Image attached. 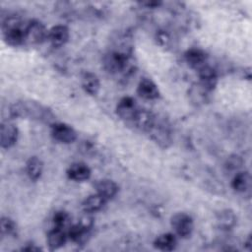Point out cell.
Listing matches in <instances>:
<instances>
[{"mask_svg": "<svg viewBox=\"0 0 252 252\" xmlns=\"http://www.w3.org/2000/svg\"><path fill=\"white\" fill-rule=\"evenodd\" d=\"M0 227H1V235L8 236V235L15 233V231L17 229V224L12 219H10L8 217H2L1 222H0Z\"/></svg>", "mask_w": 252, "mask_h": 252, "instance_id": "25", "label": "cell"}, {"mask_svg": "<svg viewBox=\"0 0 252 252\" xmlns=\"http://www.w3.org/2000/svg\"><path fill=\"white\" fill-rule=\"evenodd\" d=\"M137 93L145 99H156L159 95L158 86L148 78H144L140 81L137 87Z\"/></svg>", "mask_w": 252, "mask_h": 252, "instance_id": "11", "label": "cell"}, {"mask_svg": "<svg viewBox=\"0 0 252 252\" xmlns=\"http://www.w3.org/2000/svg\"><path fill=\"white\" fill-rule=\"evenodd\" d=\"M47 36L48 31L41 22L37 20H32L29 23H27L26 42L32 44H38L41 43L44 39H46Z\"/></svg>", "mask_w": 252, "mask_h": 252, "instance_id": "3", "label": "cell"}, {"mask_svg": "<svg viewBox=\"0 0 252 252\" xmlns=\"http://www.w3.org/2000/svg\"><path fill=\"white\" fill-rule=\"evenodd\" d=\"M81 83L84 91L91 95L97 94L100 89V83L97 76L91 72H87L82 76Z\"/></svg>", "mask_w": 252, "mask_h": 252, "instance_id": "16", "label": "cell"}, {"mask_svg": "<svg viewBox=\"0 0 252 252\" xmlns=\"http://www.w3.org/2000/svg\"><path fill=\"white\" fill-rule=\"evenodd\" d=\"M238 159H239V158L238 157H234V158H229L227 161H228V167H232V168H236L237 166L236 165H238V166H240V162H238Z\"/></svg>", "mask_w": 252, "mask_h": 252, "instance_id": "26", "label": "cell"}, {"mask_svg": "<svg viewBox=\"0 0 252 252\" xmlns=\"http://www.w3.org/2000/svg\"><path fill=\"white\" fill-rule=\"evenodd\" d=\"M103 64L109 73L122 72L128 65V54L117 50L110 51L105 55Z\"/></svg>", "mask_w": 252, "mask_h": 252, "instance_id": "4", "label": "cell"}, {"mask_svg": "<svg viewBox=\"0 0 252 252\" xmlns=\"http://www.w3.org/2000/svg\"><path fill=\"white\" fill-rule=\"evenodd\" d=\"M27 174L32 180H37L40 178L43 171V163L37 157H31L26 164Z\"/></svg>", "mask_w": 252, "mask_h": 252, "instance_id": "20", "label": "cell"}, {"mask_svg": "<svg viewBox=\"0 0 252 252\" xmlns=\"http://www.w3.org/2000/svg\"><path fill=\"white\" fill-rule=\"evenodd\" d=\"M89 229L85 228L78 222L74 225H71L67 230V235L70 240L76 243H84L87 240V235L89 234Z\"/></svg>", "mask_w": 252, "mask_h": 252, "instance_id": "22", "label": "cell"}, {"mask_svg": "<svg viewBox=\"0 0 252 252\" xmlns=\"http://www.w3.org/2000/svg\"><path fill=\"white\" fill-rule=\"evenodd\" d=\"M170 224L175 234L182 238L190 236L194 228L193 219L186 213H177L172 216Z\"/></svg>", "mask_w": 252, "mask_h": 252, "instance_id": "2", "label": "cell"}, {"mask_svg": "<svg viewBox=\"0 0 252 252\" xmlns=\"http://www.w3.org/2000/svg\"><path fill=\"white\" fill-rule=\"evenodd\" d=\"M217 221L220 228L230 229L236 222V217L231 210L225 209L220 211L217 216Z\"/></svg>", "mask_w": 252, "mask_h": 252, "instance_id": "21", "label": "cell"}, {"mask_svg": "<svg viewBox=\"0 0 252 252\" xmlns=\"http://www.w3.org/2000/svg\"><path fill=\"white\" fill-rule=\"evenodd\" d=\"M206 59V53L199 48H191L185 52V60L192 68H201L205 65Z\"/></svg>", "mask_w": 252, "mask_h": 252, "instance_id": "17", "label": "cell"}, {"mask_svg": "<svg viewBox=\"0 0 252 252\" xmlns=\"http://www.w3.org/2000/svg\"><path fill=\"white\" fill-rule=\"evenodd\" d=\"M91 173L90 167L84 162H75L67 169V176L76 182L88 180L91 177Z\"/></svg>", "mask_w": 252, "mask_h": 252, "instance_id": "10", "label": "cell"}, {"mask_svg": "<svg viewBox=\"0 0 252 252\" xmlns=\"http://www.w3.org/2000/svg\"><path fill=\"white\" fill-rule=\"evenodd\" d=\"M24 251H39L40 248L39 247H36L34 245H31V244H28V246L24 247L23 248Z\"/></svg>", "mask_w": 252, "mask_h": 252, "instance_id": "27", "label": "cell"}, {"mask_svg": "<svg viewBox=\"0 0 252 252\" xmlns=\"http://www.w3.org/2000/svg\"><path fill=\"white\" fill-rule=\"evenodd\" d=\"M52 222L54 227L61 228L67 231L68 228L71 226V218L68 213L64 211H58L53 215Z\"/></svg>", "mask_w": 252, "mask_h": 252, "instance_id": "24", "label": "cell"}, {"mask_svg": "<svg viewBox=\"0 0 252 252\" xmlns=\"http://www.w3.org/2000/svg\"><path fill=\"white\" fill-rule=\"evenodd\" d=\"M18 128L9 122H4L1 124V147L3 149H9L14 146L18 140Z\"/></svg>", "mask_w": 252, "mask_h": 252, "instance_id": "7", "label": "cell"}, {"mask_svg": "<svg viewBox=\"0 0 252 252\" xmlns=\"http://www.w3.org/2000/svg\"><path fill=\"white\" fill-rule=\"evenodd\" d=\"M105 202H106V200L103 197H101L99 194L95 193V194L88 196L84 200L82 206H83V209L85 212L92 214V213H95V212L99 211L100 209H102Z\"/></svg>", "mask_w": 252, "mask_h": 252, "instance_id": "19", "label": "cell"}, {"mask_svg": "<svg viewBox=\"0 0 252 252\" xmlns=\"http://www.w3.org/2000/svg\"><path fill=\"white\" fill-rule=\"evenodd\" d=\"M150 133L152 134L153 139L158 143L160 146L166 147L168 143H170V135L167 129L161 125H155L150 130Z\"/></svg>", "mask_w": 252, "mask_h": 252, "instance_id": "23", "label": "cell"}, {"mask_svg": "<svg viewBox=\"0 0 252 252\" xmlns=\"http://www.w3.org/2000/svg\"><path fill=\"white\" fill-rule=\"evenodd\" d=\"M176 245L177 238L173 233H162L154 241V246L161 251H172L175 249Z\"/></svg>", "mask_w": 252, "mask_h": 252, "instance_id": "15", "label": "cell"}, {"mask_svg": "<svg viewBox=\"0 0 252 252\" xmlns=\"http://www.w3.org/2000/svg\"><path fill=\"white\" fill-rule=\"evenodd\" d=\"M251 243H252V240H251V236L248 237L247 241H246V246L248 248V250H251Z\"/></svg>", "mask_w": 252, "mask_h": 252, "instance_id": "28", "label": "cell"}, {"mask_svg": "<svg viewBox=\"0 0 252 252\" xmlns=\"http://www.w3.org/2000/svg\"><path fill=\"white\" fill-rule=\"evenodd\" d=\"M68 239L67 231L61 228L53 227L47 234V244L50 249H58L62 247Z\"/></svg>", "mask_w": 252, "mask_h": 252, "instance_id": "14", "label": "cell"}, {"mask_svg": "<svg viewBox=\"0 0 252 252\" xmlns=\"http://www.w3.org/2000/svg\"><path fill=\"white\" fill-rule=\"evenodd\" d=\"M96 193L103 197L106 201L114 198L118 192L117 184L110 179H101L95 185Z\"/></svg>", "mask_w": 252, "mask_h": 252, "instance_id": "13", "label": "cell"}, {"mask_svg": "<svg viewBox=\"0 0 252 252\" xmlns=\"http://www.w3.org/2000/svg\"><path fill=\"white\" fill-rule=\"evenodd\" d=\"M69 30L66 26L57 25L48 31L47 39L54 47L63 46L69 39Z\"/></svg>", "mask_w": 252, "mask_h": 252, "instance_id": "9", "label": "cell"}, {"mask_svg": "<svg viewBox=\"0 0 252 252\" xmlns=\"http://www.w3.org/2000/svg\"><path fill=\"white\" fill-rule=\"evenodd\" d=\"M50 133L54 140L62 144L73 143L77 138V133L74 128L65 123L52 124Z\"/></svg>", "mask_w": 252, "mask_h": 252, "instance_id": "5", "label": "cell"}, {"mask_svg": "<svg viewBox=\"0 0 252 252\" xmlns=\"http://www.w3.org/2000/svg\"><path fill=\"white\" fill-rule=\"evenodd\" d=\"M232 188L238 193H246L251 188V177L247 171H241L234 175L231 181Z\"/></svg>", "mask_w": 252, "mask_h": 252, "instance_id": "18", "label": "cell"}, {"mask_svg": "<svg viewBox=\"0 0 252 252\" xmlns=\"http://www.w3.org/2000/svg\"><path fill=\"white\" fill-rule=\"evenodd\" d=\"M132 122L138 129L150 132L156 123V117L151 111L147 109H138Z\"/></svg>", "mask_w": 252, "mask_h": 252, "instance_id": "8", "label": "cell"}, {"mask_svg": "<svg viewBox=\"0 0 252 252\" xmlns=\"http://www.w3.org/2000/svg\"><path fill=\"white\" fill-rule=\"evenodd\" d=\"M138 109L139 108L133 97L124 96L117 103L116 113L121 119L132 121Z\"/></svg>", "mask_w": 252, "mask_h": 252, "instance_id": "6", "label": "cell"}, {"mask_svg": "<svg viewBox=\"0 0 252 252\" xmlns=\"http://www.w3.org/2000/svg\"><path fill=\"white\" fill-rule=\"evenodd\" d=\"M26 26L19 18H7L2 24L3 38L11 46H19L26 42Z\"/></svg>", "mask_w": 252, "mask_h": 252, "instance_id": "1", "label": "cell"}, {"mask_svg": "<svg viewBox=\"0 0 252 252\" xmlns=\"http://www.w3.org/2000/svg\"><path fill=\"white\" fill-rule=\"evenodd\" d=\"M198 75L200 78L199 84L203 86L206 90L211 92L216 87L218 78L215 70L212 67L205 64L204 66L198 69Z\"/></svg>", "mask_w": 252, "mask_h": 252, "instance_id": "12", "label": "cell"}]
</instances>
